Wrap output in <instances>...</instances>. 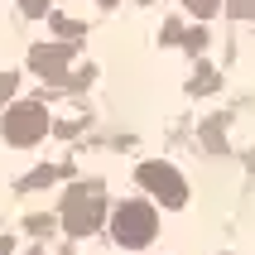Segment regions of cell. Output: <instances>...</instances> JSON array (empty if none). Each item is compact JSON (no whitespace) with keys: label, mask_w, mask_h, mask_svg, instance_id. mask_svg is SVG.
<instances>
[{"label":"cell","mask_w":255,"mask_h":255,"mask_svg":"<svg viewBox=\"0 0 255 255\" xmlns=\"http://www.w3.org/2000/svg\"><path fill=\"white\" fill-rule=\"evenodd\" d=\"M43 126H48V116H43L39 101H19L10 116H5V135H10L14 144H29V140H39Z\"/></svg>","instance_id":"obj_1"},{"label":"cell","mask_w":255,"mask_h":255,"mask_svg":"<svg viewBox=\"0 0 255 255\" xmlns=\"http://www.w3.org/2000/svg\"><path fill=\"white\" fill-rule=\"evenodd\" d=\"M19 10L24 14H48V0H19Z\"/></svg>","instance_id":"obj_4"},{"label":"cell","mask_w":255,"mask_h":255,"mask_svg":"<svg viewBox=\"0 0 255 255\" xmlns=\"http://www.w3.org/2000/svg\"><path fill=\"white\" fill-rule=\"evenodd\" d=\"M68 63H72V48H63V43H39L29 53V68L48 77V87H68Z\"/></svg>","instance_id":"obj_2"},{"label":"cell","mask_w":255,"mask_h":255,"mask_svg":"<svg viewBox=\"0 0 255 255\" xmlns=\"http://www.w3.org/2000/svg\"><path fill=\"white\" fill-rule=\"evenodd\" d=\"M183 10H193V14H212L217 10V0H178Z\"/></svg>","instance_id":"obj_3"},{"label":"cell","mask_w":255,"mask_h":255,"mask_svg":"<svg viewBox=\"0 0 255 255\" xmlns=\"http://www.w3.org/2000/svg\"><path fill=\"white\" fill-rule=\"evenodd\" d=\"M140 5H154V0H140Z\"/></svg>","instance_id":"obj_5"}]
</instances>
